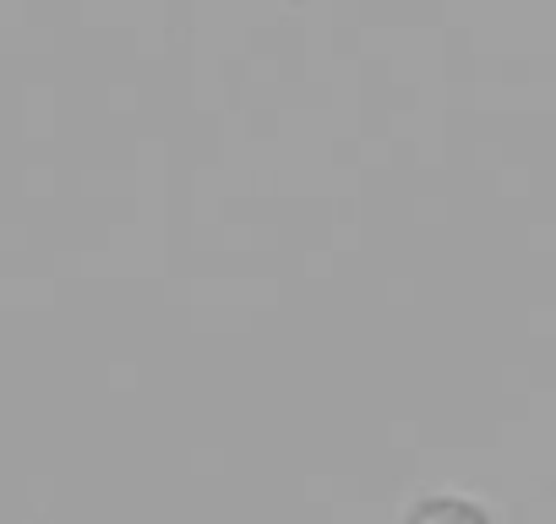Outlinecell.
<instances>
[{"label":"cell","mask_w":556,"mask_h":524,"mask_svg":"<svg viewBox=\"0 0 556 524\" xmlns=\"http://www.w3.org/2000/svg\"><path fill=\"white\" fill-rule=\"evenodd\" d=\"M404 524H485V513L464 497H426V502L409 508Z\"/></svg>","instance_id":"6da1fadb"}]
</instances>
